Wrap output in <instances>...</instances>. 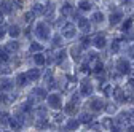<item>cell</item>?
<instances>
[{"instance_id":"1","label":"cell","mask_w":134,"mask_h":132,"mask_svg":"<svg viewBox=\"0 0 134 132\" xmlns=\"http://www.w3.org/2000/svg\"><path fill=\"white\" fill-rule=\"evenodd\" d=\"M35 35L40 40H48L49 38V29H48L46 22H37V26H35Z\"/></svg>"},{"instance_id":"2","label":"cell","mask_w":134,"mask_h":132,"mask_svg":"<svg viewBox=\"0 0 134 132\" xmlns=\"http://www.w3.org/2000/svg\"><path fill=\"white\" fill-rule=\"evenodd\" d=\"M75 26L74 24H70V22H67V24H64L62 26V35L65 37V38H74L75 37Z\"/></svg>"},{"instance_id":"3","label":"cell","mask_w":134,"mask_h":132,"mask_svg":"<svg viewBox=\"0 0 134 132\" xmlns=\"http://www.w3.org/2000/svg\"><path fill=\"white\" fill-rule=\"evenodd\" d=\"M116 69H118L120 73H131V64L126 59H120L116 62Z\"/></svg>"},{"instance_id":"4","label":"cell","mask_w":134,"mask_h":132,"mask_svg":"<svg viewBox=\"0 0 134 132\" xmlns=\"http://www.w3.org/2000/svg\"><path fill=\"white\" fill-rule=\"evenodd\" d=\"M61 95L59 94H49L48 95V104L51 108H61Z\"/></svg>"},{"instance_id":"5","label":"cell","mask_w":134,"mask_h":132,"mask_svg":"<svg viewBox=\"0 0 134 132\" xmlns=\"http://www.w3.org/2000/svg\"><path fill=\"white\" fill-rule=\"evenodd\" d=\"M93 43H94V46H96L97 49H102V48L105 46V43H107V40H105V35H104V34H97V35L94 37Z\"/></svg>"},{"instance_id":"6","label":"cell","mask_w":134,"mask_h":132,"mask_svg":"<svg viewBox=\"0 0 134 132\" xmlns=\"http://www.w3.org/2000/svg\"><path fill=\"white\" fill-rule=\"evenodd\" d=\"M90 108L93 111H100V110H104V102L100 100V99H91L90 100Z\"/></svg>"},{"instance_id":"7","label":"cell","mask_w":134,"mask_h":132,"mask_svg":"<svg viewBox=\"0 0 134 132\" xmlns=\"http://www.w3.org/2000/svg\"><path fill=\"white\" fill-rule=\"evenodd\" d=\"M80 94H81V95H91V94H93V86L90 85V81H88V80H85V81L81 83Z\"/></svg>"},{"instance_id":"8","label":"cell","mask_w":134,"mask_h":132,"mask_svg":"<svg viewBox=\"0 0 134 132\" xmlns=\"http://www.w3.org/2000/svg\"><path fill=\"white\" fill-rule=\"evenodd\" d=\"M26 76H27L29 81H35V80L40 78V70H38V69H30V70L26 73Z\"/></svg>"},{"instance_id":"9","label":"cell","mask_w":134,"mask_h":132,"mask_svg":"<svg viewBox=\"0 0 134 132\" xmlns=\"http://www.w3.org/2000/svg\"><path fill=\"white\" fill-rule=\"evenodd\" d=\"M13 88V81L8 80V78H2L0 80V89L2 91H10Z\"/></svg>"},{"instance_id":"10","label":"cell","mask_w":134,"mask_h":132,"mask_svg":"<svg viewBox=\"0 0 134 132\" xmlns=\"http://www.w3.org/2000/svg\"><path fill=\"white\" fill-rule=\"evenodd\" d=\"M90 27H91V24H90V21H88L86 18H81V19L78 21V29H80V30L88 32V30H90Z\"/></svg>"},{"instance_id":"11","label":"cell","mask_w":134,"mask_h":132,"mask_svg":"<svg viewBox=\"0 0 134 132\" xmlns=\"http://www.w3.org/2000/svg\"><path fill=\"white\" fill-rule=\"evenodd\" d=\"M121 18H123V14H121L120 11H115V13H112V14H110V24H112V26L118 24V22L121 21Z\"/></svg>"},{"instance_id":"12","label":"cell","mask_w":134,"mask_h":132,"mask_svg":"<svg viewBox=\"0 0 134 132\" xmlns=\"http://www.w3.org/2000/svg\"><path fill=\"white\" fill-rule=\"evenodd\" d=\"M32 94L35 95L37 99H40V100H42V99H46V91L43 88H35V89L32 91Z\"/></svg>"},{"instance_id":"13","label":"cell","mask_w":134,"mask_h":132,"mask_svg":"<svg viewBox=\"0 0 134 132\" xmlns=\"http://www.w3.org/2000/svg\"><path fill=\"white\" fill-rule=\"evenodd\" d=\"M8 34H10L13 38H16V37L21 34V29L16 26V24H13V26H10V27H8Z\"/></svg>"},{"instance_id":"14","label":"cell","mask_w":134,"mask_h":132,"mask_svg":"<svg viewBox=\"0 0 134 132\" xmlns=\"http://www.w3.org/2000/svg\"><path fill=\"white\" fill-rule=\"evenodd\" d=\"M5 49H7L8 53H10V51H11V53H16V51L19 49V43L16 41V40H13V41H10V43L7 45V48H5Z\"/></svg>"},{"instance_id":"15","label":"cell","mask_w":134,"mask_h":132,"mask_svg":"<svg viewBox=\"0 0 134 132\" xmlns=\"http://www.w3.org/2000/svg\"><path fill=\"white\" fill-rule=\"evenodd\" d=\"M81 46H74L72 49H70V54H72V57H74V61H80V54H81Z\"/></svg>"},{"instance_id":"16","label":"cell","mask_w":134,"mask_h":132,"mask_svg":"<svg viewBox=\"0 0 134 132\" xmlns=\"http://www.w3.org/2000/svg\"><path fill=\"white\" fill-rule=\"evenodd\" d=\"M64 111H65L67 115H75V113H77V104H74V102H69V104L65 105Z\"/></svg>"},{"instance_id":"17","label":"cell","mask_w":134,"mask_h":132,"mask_svg":"<svg viewBox=\"0 0 134 132\" xmlns=\"http://www.w3.org/2000/svg\"><path fill=\"white\" fill-rule=\"evenodd\" d=\"M78 121L83 123V124H88V123L93 121V115H90V113H81L80 118H78Z\"/></svg>"},{"instance_id":"18","label":"cell","mask_w":134,"mask_h":132,"mask_svg":"<svg viewBox=\"0 0 134 132\" xmlns=\"http://www.w3.org/2000/svg\"><path fill=\"white\" fill-rule=\"evenodd\" d=\"M72 13H74V8H72V5H69V3L62 5V8H61V14H62V18H64V16H69V14H72Z\"/></svg>"},{"instance_id":"19","label":"cell","mask_w":134,"mask_h":132,"mask_svg":"<svg viewBox=\"0 0 134 132\" xmlns=\"http://www.w3.org/2000/svg\"><path fill=\"white\" fill-rule=\"evenodd\" d=\"M113 95H115L116 100H120V102L126 100V97L123 95V89H121V88H115V89H113Z\"/></svg>"},{"instance_id":"20","label":"cell","mask_w":134,"mask_h":132,"mask_svg":"<svg viewBox=\"0 0 134 132\" xmlns=\"http://www.w3.org/2000/svg\"><path fill=\"white\" fill-rule=\"evenodd\" d=\"M53 13H54V3H48L45 7V16H48V19H53Z\"/></svg>"},{"instance_id":"21","label":"cell","mask_w":134,"mask_h":132,"mask_svg":"<svg viewBox=\"0 0 134 132\" xmlns=\"http://www.w3.org/2000/svg\"><path fill=\"white\" fill-rule=\"evenodd\" d=\"M49 124H48V121L45 119V118H38L37 119V123H35V127L37 129H40V130H43V129H46Z\"/></svg>"},{"instance_id":"22","label":"cell","mask_w":134,"mask_h":132,"mask_svg":"<svg viewBox=\"0 0 134 132\" xmlns=\"http://www.w3.org/2000/svg\"><path fill=\"white\" fill-rule=\"evenodd\" d=\"M0 11L2 13H11V5H10V2H7V0H3L2 3H0Z\"/></svg>"},{"instance_id":"23","label":"cell","mask_w":134,"mask_h":132,"mask_svg":"<svg viewBox=\"0 0 134 132\" xmlns=\"http://www.w3.org/2000/svg\"><path fill=\"white\" fill-rule=\"evenodd\" d=\"M8 124L11 126V129H13V130H21V123L16 119V118H10Z\"/></svg>"},{"instance_id":"24","label":"cell","mask_w":134,"mask_h":132,"mask_svg":"<svg viewBox=\"0 0 134 132\" xmlns=\"http://www.w3.org/2000/svg\"><path fill=\"white\" fill-rule=\"evenodd\" d=\"M78 126H80L78 119H69L67 121V129L69 130H75V129H78Z\"/></svg>"},{"instance_id":"25","label":"cell","mask_w":134,"mask_h":132,"mask_svg":"<svg viewBox=\"0 0 134 132\" xmlns=\"http://www.w3.org/2000/svg\"><path fill=\"white\" fill-rule=\"evenodd\" d=\"M32 11L37 13V14H45V7L42 3H35V5L32 7Z\"/></svg>"},{"instance_id":"26","label":"cell","mask_w":134,"mask_h":132,"mask_svg":"<svg viewBox=\"0 0 134 132\" xmlns=\"http://www.w3.org/2000/svg\"><path fill=\"white\" fill-rule=\"evenodd\" d=\"M34 61H35V64H37V65H43V64L46 62L45 56H43V54H40V53H37L35 56H34Z\"/></svg>"},{"instance_id":"27","label":"cell","mask_w":134,"mask_h":132,"mask_svg":"<svg viewBox=\"0 0 134 132\" xmlns=\"http://www.w3.org/2000/svg\"><path fill=\"white\" fill-rule=\"evenodd\" d=\"M26 83H27V76L23 75V73H19L18 78H16V85H18V86H24Z\"/></svg>"},{"instance_id":"28","label":"cell","mask_w":134,"mask_h":132,"mask_svg":"<svg viewBox=\"0 0 134 132\" xmlns=\"http://www.w3.org/2000/svg\"><path fill=\"white\" fill-rule=\"evenodd\" d=\"M102 21H104V14L100 13V11H97V13L93 14V22H102Z\"/></svg>"},{"instance_id":"29","label":"cell","mask_w":134,"mask_h":132,"mask_svg":"<svg viewBox=\"0 0 134 132\" xmlns=\"http://www.w3.org/2000/svg\"><path fill=\"white\" fill-rule=\"evenodd\" d=\"M46 86H48L49 89H54V88L58 86V85L54 83V78H49V76H48V78H46Z\"/></svg>"},{"instance_id":"30","label":"cell","mask_w":134,"mask_h":132,"mask_svg":"<svg viewBox=\"0 0 134 132\" xmlns=\"http://www.w3.org/2000/svg\"><path fill=\"white\" fill-rule=\"evenodd\" d=\"M10 121V116H8V113H0V123H2V124H7Z\"/></svg>"},{"instance_id":"31","label":"cell","mask_w":134,"mask_h":132,"mask_svg":"<svg viewBox=\"0 0 134 132\" xmlns=\"http://www.w3.org/2000/svg\"><path fill=\"white\" fill-rule=\"evenodd\" d=\"M80 10H83V11H86V10H91V3L90 2H80Z\"/></svg>"},{"instance_id":"32","label":"cell","mask_w":134,"mask_h":132,"mask_svg":"<svg viewBox=\"0 0 134 132\" xmlns=\"http://www.w3.org/2000/svg\"><path fill=\"white\" fill-rule=\"evenodd\" d=\"M42 49H43V46L40 43H32L30 45V51H34V53H35V51H42Z\"/></svg>"},{"instance_id":"33","label":"cell","mask_w":134,"mask_h":132,"mask_svg":"<svg viewBox=\"0 0 134 132\" xmlns=\"http://www.w3.org/2000/svg\"><path fill=\"white\" fill-rule=\"evenodd\" d=\"M34 14H35L34 11H27V13L24 14V21H26V22H32V19H34Z\"/></svg>"},{"instance_id":"34","label":"cell","mask_w":134,"mask_h":132,"mask_svg":"<svg viewBox=\"0 0 134 132\" xmlns=\"http://www.w3.org/2000/svg\"><path fill=\"white\" fill-rule=\"evenodd\" d=\"M8 57H10L8 51H7V49H2V48H0V59H2V61H8Z\"/></svg>"},{"instance_id":"35","label":"cell","mask_w":134,"mask_h":132,"mask_svg":"<svg viewBox=\"0 0 134 132\" xmlns=\"http://www.w3.org/2000/svg\"><path fill=\"white\" fill-rule=\"evenodd\" d=\"M102 70H104V65L100 64V62H97V64H96V67L93 69V72H94V73H102Z\"/></svg>"},{"instance_id":"36","label":"cell","mask_w":134,"mask_h":132,"mask_svg":"<svg viewBox=\"0 0 134 132\" xmlns=\"http://www.w3.org/2000/svg\"><path fill=\"white\" fill-rule=\"evenodd\" d=\"M61 35H54L53 37V46H61Z\"/></svg>"},{"instance_id":"37","label":"cell","mask_w":134,"mask_h":132,"mask_svg":"<svg viewBox=\"0 0 134 132\" xmlns=\"http://www.w3.org/2000/svg\"><path fill=\"white\" fill-rule=\"evenodd\" d=\"M65 56H67V53H65V51H64V49H62V51H61V53L58 54V57H56V61H58V62H61V61H64V59H65Z\"/></svg>"},{"instance_id":"38","label":"cell","mask_w":134,"mask_h":132,"mask_svg":"<svg viewBox=\"0 0 134 132\" xmlns=\"http://www.w3.org/2000/svg\"><path fill=\"white\" fill-rule=\"evenodd\" d=\"M131 24H132V19H126V22L123 24V30H126V32H128V30L131 29Z\"/></svg>"},{"instance_id":"39","label":"cell","mask_w":134,"mask_h":132,"mask_svg":"<svg viewBox=\"0 0 134 132\" xmlns=\"http://www.w3.org/2000/svg\"><path fill=\"white\" fill-rule=\"evenodd\" d=\"M90 43H91V40H90V38H83L80 46H81V48H86V46H90Z\"/></svg>"},{"instance_id":"40","label":"cell","mask_w":134,"mask_h":132,"mask_svg":"<svg viewBox=\"0 0 134 132\" xmlns=\"http://www.w3.org/2000/svg\"><path fill=\"white\" fill-rule=\"evenodd\" d=\"M80 70H81L83 73H86V72L90 73V64H83V65H81V69H80Z\"/></svg>"},{"instance_id":"41","label":"cell","mask_w":134,"mask_h":132,"mask_svg":"<svg viewBox=\"0 0 134 132\" xmlns=\"http://www.w3.org/2000/svg\"><path fill=\"white\" fill-rule=\"evenodd\" d=\"M102 124H104L105 127H112V119H110V118H105V119L102 121Z\"/></svg>"},{"instance_id":"42","label":"cell","mask_w":134,"mask_h":132,"mask_svg":"<svg viewBox=\"0 0 134 132\" xmlns=\"http://www.w3.org/2000/svg\"><path fill=\"white\" fill-rule=\"evenodd\" d=\"M118 49H120L118 43H116V41H113V43H112V51H113V53H116V51H118Z\"/></svg>"},{"instance_id":"43","label":"cell","mask_w":134,"mask_h":132,"mask_svg":"<svg viewBox=\"0 0 134 132\" xmlns=\"http://www.w3.org/2000/svg\"><path fill=\"white\" fill-rule=\"evenodd\" d=\"M5 30H7V29H5L3 26H0V38H3V37H5Z\"/></svg>"},{"instance_id":"44","label":"cell","mask_w":134,"mask_h":132,"mask_svg":"<svg viewBox=\"0 0 134 132\" xmlns=\"http://www.w3.org/2000/svg\"><path fill=\"white\" fill-rule=\"evenodd\" d=\"M104 92H105V95H110V92H112V88H110V86H105V88H104Z\"/></svg>"},{"instance_id":"45","label":"cell","mask_w":134,"mask_h":132,"mask_svg":"<svg viewBox=\"0 0 134 132\" xmlns=\"http://www.w3.org/2000/svg\"><path fill=\"white\" fill-rule=\"evenodd\" d=\"M54 118H56V121H58V123H61V121L64 119V118H62V115H56V116H54Z\"/></svg>"},{"instance_id":"46","label":"cell","mask_w":134,"mask_h":132,"mask_svg":"<svg viewBox=\"0 0 134 132\" xmlns=\"http://www.w3.org/2000/svg\"><path fill=\"white\" fill-rule=\"evenodd\" d=\"M129 86L134 89V78H131V80H129Z\"/></svg>"},{"instance_id":"47","label":"cell","mask_w":134,"mask_h":132,"mask_svg":"<svg viewBox=\"0 0 134 132\" xmlns=\"http://www.w3.org/2000/svg\"><path fill=\"white\" fill-rule=\"evenodd\" d=\"M112 132H121V130H120V127L115 126V127H112Z\"/></svg>"},{"instance_id":"48","label":"cell","mask_w":134,"mask_h":132,"mask_svg":"<svg viewBox=\"0 0 134 132\" xmlns=\"http://www.w3.org/2000/svg\"><path fill=\"white\" fill-rule=\"evenodd\" d=\"M128 132H134V126H129L128 127Z\"/></svg>"},{"instance_id":"49","label":"cell","mask_w":134,"mask_h":132,"mask_svg":"<svg viewBox=\"0 0 134 132\" xmlns=\"http://www.w3.org/2000/svg\"><path fill=\"white\" fill-rule=\"evenodd\" d=\"M2 21H3V13L0 11V22H2Z\"/></svg>"},{"instance_id":"50","label":"cell","mask_w":134,"mask_h":132,"mask_svg":"<svg viewBox=\"0 0 134 132\" xmlns=\"http://www.w3.org/2000/svg\"><path fill=\"white\" fill-rule=\"evenodd\" d=\"M129 115H131V116H132V118H134V110H132V111H131V113H129Z\"/></svg>"}]
</instances>
